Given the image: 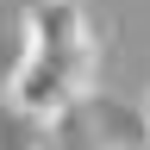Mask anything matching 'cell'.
Wrapping results in <instances>:
<instances>
[{
  "instance_id": "3957f363",
  "label": "cell",
  "mask_w": 150,
  "mask_h": 150,
  "mask_svg": "<svg viewBox=\"0 0 150 150\" xmlns=\"http://www.w3.org/2000/svg\"><path fill=\"white\" fill-rule=\"evenodd\" d=\"M144 138H150V88H144Z\"/></svg>"
},
{
  "instance_id": "6da1fadb",
  "label": "cell",
  "mask_w": 150,
  "mask_h": 150,
  "mask_svg": "<svg viewBox=\"0 0 150 150\" xmlns=\"http://www.w3.org/2000/svg\"><path fill=\"white\" fill-rule=\"evenodd\" d=\"M94 75H100V56H50L38 44H19L6 69V106L31 125H63L88 100Z\"/></svg>"
},
{
  "instance_id": "7a4b0ae2",
  "label": "cell",
  "mask_w": 150,
  "mask_h": 150,
  "mask_svg": "<svg viewBox=\"0 0 150 150\" xmlns=\"http://www.w3.org/2000/svg\"><path fill=\"white\" fill-rule=\"evenodd\" d=\"M19 44H38L50 56H100L81 0H25V13H19Z\"/></svg>"
}]
</instances>
